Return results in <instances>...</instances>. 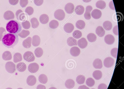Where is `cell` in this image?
Here are the masks:
<instances>
[{"label": "cell", "instance_id": "6da1fadb", "mask_svg": "<svg viewBox=\"0 0 124 89\" xmlns=\"http://www.w3.org/2000/svg\"><path fill=\"white\" fill-rule=\"evenodd\" d=\"M18 35L16 34L8 33L3 37L2 43L3 45L9 48H13L19 42Z\"/></svg>", "mask_w": 124, "mask_h": 89}, {"label": "cell", "instance_id": "7a4b0ae2", "mask_svg": "<svg viewBox=\"0 0 124 89\" xmlns=\"http://www.w3.org/2000/svg\"><path fill=\"white\" fill-rule=\"evenodd\" d=\"M7 30L10 33L18 34L22 30L21 24L19 22L14 20L9 21L6 24Z\"/></svg>", "mask_w": 124, "mask_h": 89}, {"label": "cell", "instance_id": "3957f363", "mask_svg": "<svg viewBox=\"0 0 124 89\" xmlns=\"http://www.w3.org/2000/svg\"><path fill=\"white\" fill-rule=\"evenodd\" d=\"M16 18L17 19L21 21L24 22L27 20L28 17L21 9L18 10L16 13Z\"/></svg>", "mask_w": 124, "mask_h": 89}, {"label": "cell", "instance_id": "277c9868", "mask_svg": "<svg viewBox=\"0 0 124 89\" xmlns=\"http://www.w3.org/2000/svg\"><path fill=\"white\" fill-rule=\"evenodd\" d=\"M5 68L6 71L10 73H13L16 71V66L12 62H6L5 65Z\"/></svg>", "mask_w": 124, "mask_h": 89}, {"label": "cell", "instance_id": "5b68a950", "mask_svg": "<svg viewBox=\"0 0 124 89\" xmlns=\"http://www.w3.org/2000/svg\"><path fill=\"white\" fill-rule=\"evenodd\" d=\"M23 58L24 60L29 62H33L35 59L33 53L30 51L25 53L23 54Z\"/></svg>", "mask_w": 124, "mask_h": 89}, {"label": "cell", "instance_id": "8992f818", "mask_svg": "<svg viewBox=\"0 0 124 89\" xmlns=\"http://www.w3.org/2000/svg\"><path fill=\"white\" fill-rule=\"evenodd\" d=\"M54 16L56 19L59 21H62L65 18V14L63 10L58 9L54 12Z\"/></svg>", "mask_w": 124, "mask_h": 89}, {"label": "cell", "instance_id": "52a82bcc", "mask_svg": "<svg viewBox=\"0 0 124 89\" xmlns=\"http://www.w3.org/2000/svg\"><path fill=\"white\" fill-rule=\"evenodd\" d=\"M39 68V65L36 62L31 63L29 64L28 67L29 71L32 73L37 72L38 71Z\"/></svg>", "mask_w": 124, "mask_h": 89}, {"label": "cell", "instance_id": "ba28073f", "mask_svg": "<svg viewBox=\"0 0 124 89\" xmlns=\"http://www.w3.org/2000/svg\"><path fill=\"white\" fill-rule=\"evenodd\" d=\"M115 61L112 58L109 57L105 58L104 59L103 63L104 66L107 68H110L113 65Z\"/></svg>", "mask_w": 124, "mask_h": 89}, {"label": "cell", "instance_id": "9c48e42d", "mask_svg": "<svg viewBox=\"0 0 124 89\" xmlns=\"http://www.w3.org/2000/svg\"><path fill=\"white\" fill-rule=\"evenodd\" d=\"M74 6L73 3H69L65 5V10L67 13L71 14L74 12Z\"/></svg>", "mask_w": 124, "mask_h": 89}, {"label": "cell", "instance_id": "30bf717a", "mask_svg": "<svg viewBox=\"0 0 124 89\" xmlns=\"http://www.w3.org/2000/svg\"><path fill=\"white\" fill-rule=\"evenodd\" d=\"M114 37L111 35H108L106 36L104 38L105 42L109 45H111L113 44L115 41Z\"/></svg>", "mask_w": 124, "mask_h": 89}, {"label": "cell", "instance_id": "8fae6325", "mask_svg": "<svg viewBox=\"0 0 124 89\" xmlns=\"http://www.w3.org/2000/svg\"><path fill=\"white\" fill-rule=\"evenodd\" d=\"M36 79L33 75H30L28 76L27 80V83L29 86H33L36 84Z\"/></svg>", "mask_w": 124, "mask_h": 89}, {"label": "cell", "instance_id": "7c38bea8", "mask_svg": "<svg viewBox=\"0 0 124 89\" xmlns=\"http://www.w3.org/2000/svg\"><path fill=\"white\" fill-rule=\"evenodd\" d=\"M81 51L77 47L74 46L72 47L70 50V53L72 56L76 57L79 55Z\"/></svg>", "mask_w": 124, "mask_h": 89}, {"label": "cell", "instance_id": "4fadbf2b", "mask_svg": "<svg viewBox=\"0 0 124 89\" xmlns=\"http://www.w3.org/2000/svg\"><path fill=\"white\" fill-rule=\"evenodd\" d=\"M3 17L5 20H8L14 19L15 18V15L12 11L8 10L4 14Z\"/></svg>", "mask_w": 124, "mask_h": 89}, {"label": "cell", "instance_id": "5bb4252c", "mask_svg": "<svg viewBox=\"0 0 124 89\" xmlns=\"http://www.w3.org/2000/svg\"><path fill=\"white\" fill-rule=\"evenodd\" d=\"M93 9L92 7L91 6H88L86 7L85 12L84 15V17L86 19H90L91 18L90 12Z\"/></svg>", "mask_w": 124, "mask_h": 89}, {"label": "cell", "instance_id": "9a60e30c", "mask_svg": "<svg viewBox=\"0 0 124 89\" xmlns=\"http://www.w3.org/2000/svg\"><path fill=\"white\" fill-rule=\"evenodd\" d=\"M88 43L85 38H82L78 40V44L79 47L81 49H84L86 48Z\"/></svg>", "mask_w": 124, "mask_h": 89}, {"label": "cell", "instance_id": "2e32d148", "mask_svg": "<svg viewBox=\"0 0 124 89\" xmlns=\"http://www.w3.org/2000/svg\"><path fill=\"white\" fill-rule=\"evenodd\" d=\"M91 15L92 17L94 19H97L101 18L102 15V13L100 10L96 9L92 11Z\"/></svg>", "mask_w": 124, "mask_h": 89}, {"label": "cell", "instance_id": "e0dca14e", "mask_svg": "<svg viewBox=\"0 0 124 89\" xmlns=\"http://www.w3.org/2000/svg\"><path fill=\"white\" fill-rule=\"evenodd\" d=\"M74 29V26L72 24L68 23L66 24L64 27V30L68 33H71Z\"/></svg>", "mask_w": 124, "mask_h": 89}, {"label": "cell", "instance_id": "ac0fdd59", "mask_svg": "<svg viewBox=\"0 0 124 89\" xmlns=\"http://www.w3.org/2000/svg\"><path fill=\"white\" fill-rule=\"evenodd\" d=\"M94 67L96 69H100L103 67L102 62L101 59L97 58L95 60L93 63Z\"/></svg>", "mask_w": 124, "mask_h": 89}, {"label": "cell", "instance_id": "d6986e66", "mask_svg": "<svg viewBox=\"0 0 124 89\" xmlns=\"http://www.w3.org/2000/svg\"><path fill=\"white\" fill-rule=\"evenodd\" d=\"M41 40L40 37L38 35H34L32 37V44L34 47L38 46L40 43Z\"/></svg>", "mask_w": 124, "mask_h": 89}, {"label": "cell", "instance_id": "ffe728a7", "mask_svg": "<svg viewBox=\"0 0 124 89\" xmlns=\"http://www.w3.org/2000/svg\"><path fill=\"white\" fill-rule=\"evenodd\" d=\"M31 38L30 37H29L23 41V45L25 48L28 49L31 46Z\"/></svg>", "mask_w": 124, "mask_h": 89}, {"label": "cell", "instance_id": "44dd1931", "mask_svg": "<svg viewBox=\"0 0 124 89\" xmlns=\"http://www.w3.org/2000/svg\"><path fill=\"white\" fill-rule=\"evenodd\" d=\"M39 20L42 24H45L48 23L49 18L47 14H43L40 16Z\"/></svg>", "mask_w": 124, "mask_h": 89}, {"label": "cell", "instance_id": "7402d4cb", "mask_svg": "<svg viewBox=\"0 0 124 89\" xmlns=\"http://www.w3.org/2000/svg\"><path fill=\"white\" fill-rule=\"evenodd\" d=\"M16 69L18 71L23 72L26 69L27 66L24 63L20 62L17 64Z\"/></svg>", "mask_w": 124, "mask_h": 89}, {"label": "cell", "instance_id": "603a6c76", "mask_svg": "<svg viewBox=\"0 0 124 89\" xmlns=\"http://www.w3.org/2000/svg\"><path fill=\"white\" fill-rule=\"evenodd\" d=\"M2 58L3 60L8 61L11 60L12 55L11 53L8 51H6L4 52L2 55Z\"/></svg>", "mask_w": 124, "mask_h": 89}, {"label": "cell", "instance_id": "cb8c5ba5", "mask_svg": "<svg viewBox=\"0 0 124 89\" xmlns=\"http://www.w3.org/2000/svg\"><path fill=\"white\" fill-rule=\"evenodd\" d=\"M65 86L67 88L71 89L73 88L75 86L74 81L71 79H69L65 81Z\"/></svg>", "mask_w": 124, "mask_h": 89}, {"label": "cell", "instance_id": "d4e9b609", "mask_svg": "<svg viewBox=\"0 0 124 89\" xmlns=\"http://www.w3.org/2000/svg\"><path fill=\"white\" fill-rule=\"evenodd\" d=\"M96 34L100 37L103 36L105 34V31L101 26H98L96 28Z\"/></svg>", "mask_w": 124, "mask_h": 89}, {"label": "cell", "instance_id": "484cf974", "mask_svg": "<svg viewBox=\"0 0 124 89\" xmlns=\"http://www.w3.org/2000/svg\"><path fill=\"white\" fill-rule=\"evenodd\" d=\"M67 43L68 45L70 46L78 45L77 41L72 37H69L67 39Z\"/></svg>", "mask_w": 124, "mask_h": 89}, {"label": "cell", "instance_id": "4316f807", "mask_svg": "<svg viewBox=\"0 0 124 89\" xmlns=\"http://www.w3.org/2000/svg\"><path fill=\"white\" fill-rule=\"evenodd\" d=\"M84 11V7L81 5L78 6L76 7L75 9V12L78 15H81L83 14Z\"/></svg>", "mask_w": 124, "mask_h": 89}, {"label": "cell", "instance_id": "83f0119b", "mask_svg": "<svg viewBox=\"0 0 124 89\" xmlns=\"http://www.w3.org/2000/svg\"><path fill=\"white\" fill-rule=\"evenodd\" d=\"M93 75L95 79L98 80L101 79L102 76V73L100 70H97L93 72Z\"/></svg>", "mask_w": 124, "mask_h": 89}, {"label": "cell", "instance_id": "f1b7e54d", "mask_svg": "<svg viewBox=\"0 0 124 89\" xmlns=\"http://www.w3.org/2000/svg\"><path fill=\"white\" fill-rule=\"evenodd\" d=\"M85 24L84 21L79 20L77 22L76 24V27L78 29H82L85 27Z\"/></svg>", "mask_w": 124, "mask_h": 89}, {"label": "cell", "instance_id": "f546056e", "mask_svg": "<svg viewBox=\"0 0 124 89\" xmlns=\"http://www.w3.org/2000/svg\"><path fill=\"white\" fill-rule=\"evenodd\" d=\"M96 5L97 8L101 9H103L105 8L106 4L104 1L100 0L97 2Z\"/></svg>", "mask_w": 124, "mask_h": 89}, {"label": "cell", "instance_id": "4dcf8cb0", "mask_svg": "<svg viewBox=\"0 0 124 89\" xmlns=\"http://www.w3.org/2000/svg\"><path fill=\"white\" fill-rule=\"evenodd\" d=\"M103 27L106 30L110 31L112 28V25L110 21H107L104 22Z\"/></svg>", "mask_w": 124, "mask_h": 89}, {"label": "cell", "instance_id": "1f68e13d", "mask_svg": "<svg viewBox=\"0 0 124 89\" xmlns=\"http://www.w3.org/2000/svg\"><path fill=\"white\" fill-rule=\"evenodd\" d=\"M39 80L40 82L45 84H46L48 81V78L45 74H42L39 77Z\"/></svg>", "mask_w": 124, "mask_h": 89}, {"label": "cell", "instance_id": "d6a6232c", "mask_svg": "<svg viewBox=\"0 0 124 89\" xmlns=\"http://www.w3.org/2000/svg\"><path fill=\"white\" fill-rule=\"evenodd\" d=\"M13 58V61L15 63L19 62L22 60V57L21 54L19 53H16L15 54Z\"/></svg>", "mask_w": 124, "mask_h": 89}, {"label": "cell", "instance_id": "836d02e7", "mask_svg": "<svg viewBox=\"0 0 124 89\" xmlns=\"http://www.w3.org/2000/svg\"><path fill=\"white\" fill-rule=\"evenodd\" d=\"M31 22L32 28H36L39 27V22L37 19L36 18H31Z\"/></svg>", "mask_w": 124, "mask_h": 89}, {"label": "cell", "instance_id": "e575fe53", "mask_svg": "<svg viewBox=\"0 0 124 89\" xmlns=\"http://www.w3.org/2000/svg\"><path fill=\"white\" fill-rule=\"evenodd\" d=\"M87 38L89 41L90 42H95L97 39V36L94 33H91L87 35Z\"/></svg>", "mask_w": 124, "mask_h": 89}, {"label": "cell", "instance_id": "d590c367", "mask_svg": "<svg viewBox=\"0 0 124 89\" xmlns=\"http://www.w3.org/2000/svg\"><path fill=\"white\" fill-rule=\"evenodd\" d=\"M34 53L36 56L40 58L42 56L43 53V50L41 47H38L35 50Z\"/></svg>", "mask_w": 124, "mask_h": 89}, {"label": "cell", "instance_id": "8d00e7d4", "mask_svg": "<svg viewBox=\"0 0 124 89\" xmlns=\"http://www.w3.org/2000/svg\"><path fill=\"white\" fill-rule=\"evenodd\" d=\"M59 22L55 20H53L51 21L49 23V27L52 29H55L59 27Z\"/></svg>", "mask_w": 124, "mask_h": 89}, {"label": "cell", "instance_id": "74e56055", "mask_svg": "<svg viewBox=\"0 0 124 89\" xmlns=\"http://www.w3.org/2000/svg\"><path fill=\"white\" fill-rule=\"evenodd\" d=\"M30 34V32L29 31L23 29L20 33H18V35H19L22 38H26Z\"/></svg>", "mask_w": 124, "mask_h": 89}, {"label": "cell", "instance_id": "f35d334b", "mask_svg": "<svg viewBox=\"0 0 124 89\" xmlns=\"http://www.w3.org/2000/svg\"><path fill=\"white\" fill-rule=\"evenodd\" d=\"M85 78L83 75H79L76 77V82L79 84H82L84 83Z\"/></svg>", "mask_w": 124, "mask_h": 89}, {"label": "cell", "instance_id": "ab89813d", "mask_svg": "<svg viewBox=\"0 0 124 89\" xmlns=\"http://www.w3.org/2000/svg\"><path fill=\"white\" fill-rule=\"evenodd\" d=\"M86 83L87 86L90 87L93 86L95 83L94 80L92 78H89L86 81Z\"/></svg>", "mask_w": 124, "mask_h": 89}, {"label": "cell", "instance_id": "60d3db41", "mask_svg": "<svg viewBox=\"0 0 124 89\" xmlns=\"http://www.w3.org/2000/svg\"><path fill=\"white\" fill-rule=\"evenodd\" d=\"M72 35L74 38L78 39L82 37V33L81 31L78 30H76L73 33Z\"/></svg>", "mask_w": 124, "mask_h": 89}, {"label": "cell", "instance_id": "b9f144b4", "mask_svg": "<svg viewBox=\"0 0 124 89\" xmlns=\"http://www.w3.org/2000/svg\"><path fill=\"white\" fill-rule=\"evenodd\" d=\"M25 12L29 16H31L34 13V9L31 7H28L25 9Z\"/></svg>", "mask_w": 124, "mask_h": 89}, {"label": "cell", "instance_id": "7bdbcfd3", "mask_svg": "<svg viewBox=\"0 0 124 89\" xmlns=\"http://www.w3.org/2000/svg\"><path fill=\"white\" fill-rule=\"evenodd\" d=\"M22 25L24 29H30L31 27V25L30 22L27 20L22 22Z\"/></svg>", "mask_w": 124, "mask_h": 89}, {"label": "cell", "instance_id": "ee69618b", "mask_svg": "<svg viewBox=\"0 0 124 89\" xmlns=\"http://www.w3.org/2000/svg\"><path fill=\"white\" fill-rule=\"evenodd\" d=\"M118 52V48H113L111 51V54L112 56L116 58H117Z\"/></svg>", "mask_w": 124, "mask_h": 89}, {"label": "cell", "instance_id": "f6af8a7d", "mask_svg": "<svg viewBox=\"0 0 124 89\" xmlns=\"http://www.w3.org/2000/svg\"><path fill=\"white\" fill-rule=\"evenodd\" d=\"M5 29L3 27H0V41H2L3 36L6 34Z\"/></svg>", "mask_w": 124, "mask_h": 89}, {"label": "cell", "instance_id": "bcb514c9", "mask_svg": "<svg viewBox=\"0 0 124 89\" xmlns=\"http://www.w3.org/2000/svg\"><path fill=\"white\" fill-rule=\"evenodd\" d=\"M28 3V0H20V4L22 8H24L27 5Z\"/></svg>", "mask_w": 124, "mask_h": 89}, {"label": "cell", "instance_id": "7dc6e473", "mask_svg": "<svg viewBox=\"0 0 124 89\" xmlns=\"http://www.w3.org/2000/svg\"><path fill=\"white\" fill-rule=\"evenodd\" d=\"M43 0H34L35 4L37 6H40L43 4Z\"/></svg>", "mask_w": 124, "mask_h": 89}, {"label": "cell", "instance_id": "c3c4849f", "mask_svg": "<svg viewBox=\"0 0 124 89\" xmlns=\"http://www.w3.org/2000/svg\"><path fill=\"white\" fill-rule=\"evenodd\" d=\"M113 32L115 35L116 36L118 35L119 32L118 25H116L114 27L113 29Z\"/></svg>", "mask_w": 124, "mask_h": 89}, {"label": "cell", "instance_id": "681fc988", "mask_svg": "<svg viewBox=\"0 0 124 89\" xmlns=\"http://www.w3.org/2000/svg\"><path fill=\"white\" fill-rule=\"evenodd\" d=\"M107 85L104 83L100 84L98 87V89H107Z\"/></svg>", "mask_w": 124, "mask_h": 89}, {"label": "cell", "instance_id": "f907efd6", "mask_svg": "<svg viewBox=\"0 0 124 89\" xmlns=\"http://www.w3.org/2000/svg\"><path fill=\"white\" fill-rule=\"evenodd\" d=\"M9 2L11 5H15L19 2V0H9Z\"/></svg>", "mask_w": 124, "mask_h": 89}, {"label": "cell", "instance_id": "816d5d0a", "mask_svg": "<svg viewBox=\"0 0 124 89\" xmlns=\"http://www.w3.org/2000/svg\"><path fill=\"white\" fill-rule=\"evenodd\" d=\"M109 5L111 9L113 10H115V8L113 1L112 0L109 3Z\"/></svg>", "mask_w": 124, "mask_h": 89}, {"label": "cell", "instance_id": "f5cc1de1", "mask_svg": "<svg viewBox=\"0 0 124 89\" xmlns=\"http://www.w3.org/2000/svg\"><path fill=\"white\" fill-rule=\"evenodd\" d=\"M36 89H46V88L44 85L39 84L38 85Z\"/></svg>", "mask_w": 124, "mask_h": 89}, {"label": "cell", "instance_id": "db71d44e", "mask_svg": "<svg viewBox=\"0 0 124 89\" xmlns=\"http://www.w3.org/2000/svg\"><path fill=\"white\" fill-rule=\"evenodd\" d=\"M78 89H89V88L85 86V85H83L82 86H79Z\"/></svg>", "mask_w": 124, "mask_h": 89}, {"label": "cell", "instance_id": "11a10c76", "mask_svg": "<svg viewBox=\"0 0 124 89\" xmlns=\"http://www.w3.org/2000/svg\"><path fill=\"white\" fill-rule=\"evenodd\" d=\"M85 3H88L90 2L92 0H82Z\"/></svg>", "mask_w": 124, "mask_h": 89}, {"label": "cell", "instance_id": "9f6ffc18", "mask_svg": "<svg viewBox=\"0 0 124 89\" xmlns=\"http://www.w3.org/2000/svg\"><path fill=\"white\" fill-rule=\"evenodd\" d=\"M49 89H57L56 88L54 87H51L49 88Z\"/></svg>", "mask_w": 124, "mask_h": 89}, {"label": "cell", "instance_id": "6f0895ef", "mask_svg": "<svg viewBox=\"0 0 124 89\" xmlns=\"http://www.w3.org/2000/svg\"><path fill=\"white\" fill-rule=\"evenodd\" d=\"M6 89H13L12 88H6Z\"/></svg>", "mask_w": 124, "mask_h": 89}, {"label": "cell", "instance_id": "680465c9", "mask_svg": "<svg viewBox=\"0 0 124 89\" xmlns=\"http://www.w3.org/2000/svg\"><path fill=\"white\" fill-rule=\"evenodd\" d=\"M17 89H23V88H18Z\"/></svg>", "mask_w": 124, "mask_h": 89}, {"label": "cell", "instance_id": "91938a15", "mask_svg": "<svg viewBox=\"0 0 124 89\" xmlns=\"http://www.w3.org/2000/svg\"></svg>", "mask_w": 124, "mask_h": 89}]
</instances>
